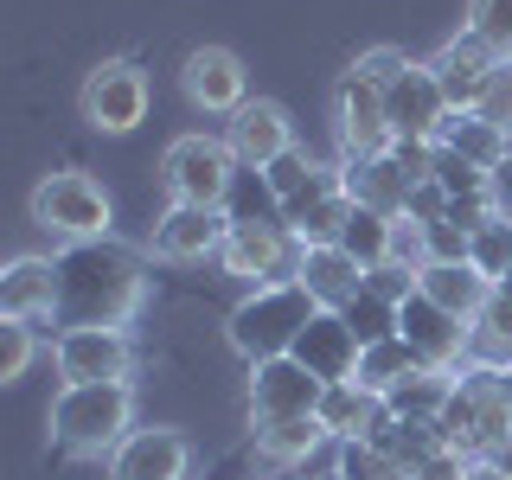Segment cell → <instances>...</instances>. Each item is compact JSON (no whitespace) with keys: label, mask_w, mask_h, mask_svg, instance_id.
<instances>
[{"label":"cell","mask_w":512,"mask_h":480,"mask_svg":"<svg viewBox=\"0 0 512 480\" xmlns=\"http://www.w3.org/2000/svg\"><path fill=\"white\" fill-rule=\"evenodd\" d=\"M148 301V263L116 237L58 250V320L52 327H128Z\"/></svg>","instance_id":"6da1fadb"},{"label":"cell","mask_w":512,"mask_h":480,"mask_svg":"<svg viewBox=\"0 0 512 480\" xmlns=\"http://www.w3.org/2000/svg\"><path fill=\"white\" fill-rule=\"evenodd\" d=\"M135 429V384H64L52 404V442L64 455H116V442Z\"/></svg>","instance_id":"7a4b0ae2"},{"label":"cell","mask_w":512,"mask_h":480,"mask_svg":"<svg viewBox=\"0 0 512 480\" xmlns=\"http://www.w3.org/2000/svg\"><path fill=\"white\" fill-rule=\"evenodd\" d=\"M314 314H320V301L301 282H269V288H250V295L231 308V320H224V340L244 352L250 365H263V359L295 352L301 327H308Z\"/></svg>","instance_id":"3957f363"},{"label":"cell","mask_w":512,"mask_h":480,"mask_svg":"<svg viewBox=\"0 0 512 480\" xmlns=\"http://www.w3.org/2000/svg\"><path fill=\"white\" fill-rule=\"evenodd\" d=\"M436 429H442V442L461 448L468 461L500 455L506 436H512V404L500 397L493 365H461V372H455V391H448V404L436 416Z\"/></svg>","instance_id":"277c9868"},{"label":"cell","mask_w":512,"mask_h":480,"mask_svg":"<svg viewBox=\"0 0 512 480\" xmlns=\"http://www.w3.org/2000/svg\"><path fill=\"white\" fill-rule=\"evenodd\" d=\"M32 224L52 231V237H64V244H90V237H109L116 205H109L103 180L64 167V173H45V180L32 186Z\"/></svg>","instance_id":"5b68a950"},{"label":"cell","mask_w":512,"mask_h":480,"mask_svg":"<svg viewBox=\"0 0 512 480\" xmlns=\"http://www.w3.org/2000/svg\"><path fill=\"white\" fill-rule=\"evenodd\" d=\"M160 180H167L173 205H231L237 154L224 135H180L160 154Z\"/></svg>","instance_id":"8992f818"},{"label":"cell","mask_w":512,"mask_h":480,"mask_svg":"<svg viewBox=\"0 0 512 480\" xmlns=\"http://www.w3.org/2000/svg\"><path fill=\"white\" fill-rule=\"evenodd\" d=\"M218 263H224V276H237V282H250V288L295 282L301 237L288 231L282 218H231V237H224Z\"/></svg>","instance_id":"52a82bcc"},{"label":"cell","mask_w":512,"mask_h":480,"mask_svg":"<svg viewBox=\"0 0 512 480\" xmlns=\"http://www.w3.org/2000/svg\"><path fill=\"white\" fill-rule=\"evenodd\" d=\"M148 103H154V90L135 58H103L84 77V96H77V109H84V122L96 135H135L148 122Z\"/></svg>","instance_id":"ba28073f"},{"label":"cell","mask_w":512,"mask_h":480,"mask_svg":"<svg viewBox=\"0 0 512 480\" xmlns=\"http://www.w3.org/2000/svg\"><path fill=\"white\" fill-rule=\"evenodd\" d=\"M397 333L416 346V359H423L429 372H461V365H468V352H474V320L436 308L423 288L397 301Z\"/></svg>","instance_id":"9c48e42d"},{"label":"cell","mask_w":512,"mask_h":480,"mask_svg":"<svg viewBox=\"0 0 512 480\" xmlns=\"http://www.w3.org/2000/svg\"><path fill=\"white\" fill-rule=\"evenodd\" d=\"M64 384H116L135 372V340L128 327H64L52 340Z\"/></svg>","instance_id":"30bf717a"},{"label":"cell","mask_w":512,"mask_h":480,"mask_svg":"<svg viewBox=\"0 0 512 480\" xmlns=\"http://www.w3.org/2000/svg\"><path fill=\"white\" fill-rule=\"evenodd\" d=\"M320 391H327V384H320L295 352L250 365V429L256 423H288V416H314Z\"/></svg>","instance_id":"8fae6325"},{"label":"cell","mask_w":512,"mask_h":480,"mask_svg":"<svg viewBox=\"0 0 512 480\" xmlns=\"http://www.w3.org/2000/svg\"><path fill=\"white\" fill-rule=\"evenodd\" d=\"M180 90H186L192 109H205V116H237V109L250 103L244 58L224 52V45H199V52H186V64H180Z\"/></svg>","instance_id":"7c38bea8"},{"label":"cell","mask_w":512,"mask_h":480,"mask_svg":"<svg viewBox=\"0 0 512 480\" xmlns=\"http://www.w3.org/2000/svg\"><path fill=\"white\" fill-rule=\"evenodd\" d=\"M231 237V212L224 205H167L154 218V256L160 263H205Z\"/></svg>","instance_id":"4fadbf2b"},{"label":"cell","mask_w":512,"mask_h":480,"mask_svg":"<svg viewBox=\"0 0 512 480\" xmlns=\"http://www.w3.org/2000/svg\"><path fill=\"white\" fill-rule=\"evenodd\" d=\"M333 128H340V148L346 154H384L391 148V109H384V90L372 77L346 71L340 90H333Z\"/></svg>","instance_id":"5bb4252c"},{"label":"cell","mask_w":512,"mask_h":480,"mask_svg":"<svg viewBox=\"0 0 512 480\" xmlns=\"http://www.w3.org/2000/svg\"><path fill=\"white\" fill-rule=\"evenodd\" d=\"M384 109H391V135L397 141H442V122L455 116L442 84H436V71L416 64V58H410V71L384 90Z\"/></svg>","instance_id":"9a60e30c"},{"label":"cell","mask_w":512,"mask_h":480,"mask_svg":"<svg viewBox=\"0 0 512 480\" xmlns=\"http://www.w3.org/2000/svg\"><path fill=\"white\" fill-rule=\"evenodd\" d=\"M224 141H231L237 167L269 173L288 148H295V122H288L282 103H269V96H250V103L231 116V128H224Z\"/></svg>","instance_id":"2e32d148"},{"label":"cell","mask_w":512,"mask_h":480,"mask_svg":"<svg viewBox=\"0 0 512 480\" xmlns=\"http://www.w3.org/2000/svg\"><path fill=\"white\" fill-rule=\"evenodd\" d=\"M192 442L180 429H128L109 455V480H186Z\"/></svg>","instance_id":"e0dca14e"},{"label":"cell","mask_w":512,"mask_h":480,"mask_svg":"<svg viewBox=\"0 0 512 480\" xmlns=\"http://www.w3.org/2000/svg\"><path fill=\"white\" fill-rule=\"evenodd\" d=\"M0 320H58V256H13L7 276H0Z\"/></svg>","instance_id":"ac0fdd59"},{"label":"cell","mask_w":512,"mask_h":480,"mask_svg":"<svg viewBox=\"0 0 512 480\" xmlns=\"http://www.w3.org/2000/svg\"><path fill=\"white\" fill-rule=\"evenodd\" d=\"M493 64H500V52H493L487 39H474L468 26L455 32V39H442V52L429 58V71H436V84L448 96V109H474L480 103V90H487V77H493Z\"/></svg>","instance_id":"d6986e66"},{"label":"cell","mask_w":512,"mask_h":480,"mask_svg":"<svg viewBox=\"0 0 512 480\" xmlns=\"http://www.w3.org/2000/svg\"><path fill=\"white\" fill-rule=\"evenodd\" d=\"M359 333L346 327V314L340 308H320L308 327H301V340H295V359L308 365V372L320 384H346L352 372H359Z\"/></svg>","instance_id":"ffe728a7"},{"label":"cell","mask_w":512,"mask_h":480,"mask_svg":"<svg viewBox=\"0 0 512 480\" xmlns=\"http://www.w3.org/2000/svg\"><path fill=\"white\" fill-rule=\"evenodd\" d=\"M269 180V192H276V212H282V224L288 231H295L301 218L314 212L320 199H333V192H340V167H320V160H308L301 148H288L276 167L263 173Z\"/></svg>","instance_id":"44dd1931"},{"label":"cell","mask_w":512,"mask_h":480,"mask_svg":"<svg viewBox=\"0 0 512 480\" xmlns=\"http://www.w3.org/2000/svg\"><path fill=\"white\" fill-rule=\"evenodd\" d=\"M340 186L352 192V205H372L384 218H404L416 180L397 167V154L384 148V154H340Z\"/></svg>","instance_id":"7402d4cb"},{"label":"cell","mask_w":512,"mask_h":480,"mask_svg":"<svg viewBox=\"0 0 512 480\" xmlns=\"http://www.w3.org/2000/svg\"><path fill=\"white\" fill-rule=\"evenodd\" d=\"M295 282L308 288L320 308H346L352 295L365 288V269L352 263L340 244H301V263H295Z\"/></svg>","instance_id":"603a6c76"},{"label":"cell","mask_w":512,"mask_h":480,"mask_svg":"<svg viewBox=\"0 0 512 480\" xmlns=\"http://www.w3.org/2000/svg\"><path fill=\"white\" fill-rule=\"evenodd\" d=\"M416 288H423L436 308L448 314H461V320H480V308L493 301V282L480 276L474 263H429L423 276H416Z\"/></svg>","instance_id":"cb8c5ba5"},{"label":"cell","mask_w":512,"mask_h":480,"mask_svg":"<svg viewBox=\"0 0 512 480\" xmlns=\"http://www.w3.org/2000/svg\"><path fill=\"white\" fill-rule=\"evenodd\" d=\"M314 416H320V429H327L333 442H359L365 429L378 423V397L365 391L359 378H346V384H327V391H320Z\"/></svg>","instance_id":"d4e9b609"},{"label":"cell","mask_w":512,"mask_h":480,"mask_svg":"<svg viewBox=\"0 0 512 480\" xmlns=\"http://www.w3.org/2000/svg\"><path fill=\"white\" fill-rule=\"evenodd\" d=\"M442 148H455L461 160H474L480 173H493L512 154V135H506V128H493L480 109H455V116L442 122Z\"/></svg>","instance_id":"484cf974"},{"label":"cell","mask_w":512,"mask_h":480,"mask_svg":"<svg viewBox=\"0 0 512 480\" xmlns=\"http://www.w3.org/2000/svg\"><path fill=\"white\" fill-rule=\"evenodd\" d=\"M320 442H333L327 429H320V416H288V423H256V455H263L269 468H301V461H308Z\"/></svg>","instance_id":"4316f807"},{"label":"cell","mask_w":512,"mask_h":480,"mask_svg":"<svg viewBox=\"0 0 512 480\" xmlns=\"http://www.w3.org/2000/svg\"><path fill=\"white\" fill-rule=\"evenodd\" d=\"M448 391H455V372H410L397 391H384L378 404L391 410V416H404V423H436L442 416V404H448Z\"/></svg>","instance_id":"83f0119b"},{"label":"cell","mask_w":512,"mask_h":480,"mask_svg":"<svg viewBox=\"0 0 512 480\" xmlns=\"http://www.w3.org/2000/svg\"><path fill=\"white\" fill-rule=\"evenodd\" d=\"M410 372H423V359H416V346L404 340V333H391V340H378V346L359 352V372H352V378H359L372 397H384V391H397Z\"/></svg>","instance_id":"f1b7e54d"},{"label":"cell","mask_w":512,"mask_h":480,"mask_svg":"<svg viewBox=\"0 0 512 480\" xmlns=\"http://www.w3.org/2000/svg\"><path fill=\"white\" fill-rule=\"evenodd\" d=\"M391 224H397V218L372 212V205H352V218H346V231H340V250L365 269V276L391 263Z\"/></svg>","instance_id":"f546056e"},{"label":"cell","mask_w":512,"mask_h":480,"mask_svg":"<svg viewBox=\"0 0 512 480\" xmlns=\"http://www.w3.org/2000/svg\"><path fill=\"white\" fill-rule=\"evenodd\" d=\"M340 314H346V327L359 333V346H378V340H391V333H397V301H391V295H378L372 282H365Z\"/></svg>","instance_id":"4dcf8cb0"},{"label":"cell","mask_w":512,"mask_h":480,"mask_svg":"<svg viewBox=\"0 0 512 480\" xmlns=\"http://www.w3.org/2000/svg\"><path fill=\"white\" fill-rule=\"evenodd\" d=\"M333 480H410V468L397 455H384L378 442H340V455H333Z\"/></svg>","instance_id":"1f68e13d"},{"label":"cell","mask_w":512,"mask_h":480,"mask_svg":"<svg viewBox=\"0 0 512 480\" xmlns=\"http://www.w3.org/2000/svg\"><path fill=\"white\" fill-rule=\"evenodd\" d=\"M474 352H480V365H506L512 359V295H506V288H493V301L480 308Z\"/></svg>","instance_id":"d6a6232c"},{"label":"cell","mask_w":512,"mask_h":480,"mask_svg":"<svg viewBox=\"0 0 512 480\" xmlns=\"http://www.w3.org/2000/svg\"><path fill=\"white\" fill-rule=\"evenodd\" d=\"M468 263H474L493 288L506 282V269H512V218L493 212L487 224H480V231H474V250H468Z\"/></svg>","instance_id":"836d02e7"},{"label":"cell","mask_w":512,"mask_h":480,"mask_svg":"<svg viewBox=\"0 0 512 480\" xmlns=\"http://www.w3.org/2000/svg\"><path fill=\"white\" fill-rule=\"evenodd\" d=\"M468 32L487 39L500 58H512V0H468Z\"/></svg>","instance_id":"e575fe53"},{"label":"cell","mask_w":512,"mask_h":480,"mask_svg":"<svg viewBox=\"0 0 512 480\" xmlns=\"http://www.w3.org/2000/svg\"><path fill=\"white\" fill-rule=\"evenodd\" d=\"M480 116H487L493 128H506V135H512V58H500V64H493V77H487V90H480Z\"/></svg>","instance_id":"d590c367"},{"label":"cell","mask_w":512,"mask_h":480,"mask_svg":"<svg viewBox=\"0 0 512 480\" xmlns=\"http://www.w3.org/2000/svg\"><path fill=\"white\" fill-rule=\"evenodd\" d=\"M391 269H410V276H423V269H429V237H423V224H410V218L391 224Z\"/></svg>","instance_id":"8d00e7d4"},{"label":"cell","mask_w":512,"mask_h":480,"mask_svg":"<svg viewBox=\"0 0 512 480\" xmlns=\"http://www.w3.org/2000/svg\"><path fill=\"white\" fill-rule=\"evenodd\" d=\"M26 365H32V327L7 320V327H0V384H20Z\"/></svg>","instance_id":"74e56055"},{"label":"cell","mask_w":512,"mask_h":480,"mask_svg":"<svg viewBox=\"0 0 512 480\" xmlns=\"http://www.w3.org/2000/svg\"><path fill=\"white\" fill-rule=\"evenodd\" d=\"M352 71H359V77H372L378 90H391L397 77L410 71V58L397 52V45H372V52H359V58H352Z\"/></svg>","instance_id":"f35d334b"},{"label":"cell","mask_w":512,"mask_h":480,"mask_svg":"<svg viewBox=\"0 0 512 480\" xmlns=\"http://www.w3.org/2000/svg\"><path fill=\"white\" fill-rule=\"evenodd\" d=\"M429 263H468V250H474V231H461L455 218H442V224H429Z\"/></svg>","instance_id":"ab89813d"},{"label":"cell","mask_w":512,"mask_h":480,"mask_svg":"<svg viewBox=\"0 0 512 480\" xmlns=\"http://www.w3.org/2000/svg\"><path fill=\"white\" fill-rule=\"evenodd\" d=\"M404 218H410V224H423V231H429V224H442V218H448V192H442L436 180L410 186V205H404Z\"/></svg>","instance_id":"60d3db41"},{"label":"cell","mask_w":512,"mask_h":480,"mask_svg":"<svg viewBox=\"0 0 512 480\" xmlns=\"http://www.w3.org/2000/svg\"><path fill=\"white\" fill-rule=\"evenodd\" d=\"M416 480H468V455H461V448H436V455L416 468Z\"/></svg>","instance_id":"b9f144b4"},{"label":"cell","mask_w":512,"mask_h":480,"mask_svg":"<svg viewBox=\"0 0 512 480\" xmlns=\"http://www.w3.org/2000/svg\"><path fill=\"white\" fill-rule=\"evenodd\" d=\"M487 199H493V212H500V218H512V154L487 173Z\"/></svg>","instance_id":"7bdbcfd3"},{"label":"cell","mask_w":512,"mask_h":480,"mask_svg":"<svg viewBox=\"0 0 512 480\" xmlns=\"http://www.w3.org/2000/svg\"><path fill=\"white\" fill-rule=\"evenodd\" d=\"M468 480H512L500 461H468Z\"/></svg>","instance_id":"ee69618b"},{"label":"cell","mask_w":512,"mask_h":480,"mask_svg":"<svg viewBox=\"0 0 512 480\" xmlns=\"http://www.w3.org/2000/svg\"><path fill=\"white\" fill-rule=\"evenodd\" d=\"M493 378H500V397L512 404V359H506V365H493Z\"/></svg>","instance_id":"f6af8a7d"},{"label":"cell","mask_w":512,"mask_h":480,"mask_svg":"<svg viewBox=\"0 0 512 480\" xmlns=\"http://www.w3.org/2000/svg\"><path fill=\"white\" fill-rule=\"evenodd\" d=\"M487 461H500V468L512 474V436H506V448H500V455H487Z\"/></svg>","instance_id":"bcb514c9"},{"label":"cell","mask_w":512,"mask_h":480,"mask_svg":"<svg viewBox=\"0 0 512 480\" xmlns=\"http://www.w3.org/2000/svg\"><path fill=\"white\" fill-rule=\"evenodd\" d=\"M500 288H506V295H512V269H506V282H500Z\"/></svg>","instance_id":"7dc6e473"}]
</instances>
